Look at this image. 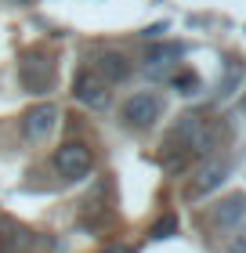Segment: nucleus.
<instances>
[{"label":"nucleus","instance_id":"9","mask_svg":"<svg viewBox=\"0 0 246 253\" xmlns=\"http://www.w3.org/2000/svg\"><path fill=\"white\" fill-rule=\"evenodd\" d=\"M214 221L221 228H232V224H243L246 221V195H232V199H225L217 206V213H214Z\"/></svg>","mask_w":246,"mask_h":253},{"label":"nucleus","instance_id":"7","mask_svg":"<svg viewBox=\"0 0 246 253\" xmlns=\"http://www.w3.org/2000/svg\"><path fill=\"white\" fill-rule=\"evenodd\" d=\"M22 84H26V90H33V94H44V90L51 87V62L44 58H26L22 62Z\"/></svg>","mask_w":246,"mask_h":253},{"label":"nucleus","instance_id":"11","mask_svg":"<svg viewBox=\"0 0 246 253\" xmlns=\"http://www.w3.org/2000/svg\"><path fill=\"white\" fill-rule=\"evenodd\" d=\"M174 87H181V90H185V94H192V90L199 87V80H196V76H189V73H185V76H174Z\"/></svg>","mask_w":246,"mask_h":253},{"label":"nucleus","instance_id":"6","mask_svg":"<svg viewBox=\"0 0 246 253\" xmlns=\"http://www.w3.org/2000/svg\"><path fill=\"white\" fill-rule=\"evenodd\" d=\"M54 120H58V109L54 105H37V109H29L26 116H22V134L33 137V141H40V137L51 134Z\"/></svg>","mask_w":246,"mask_h":253},{"label":"nucleus","instance_id":"14","mask_svg":"<svg viewBox=\"0 0 246 253\" xmlns=\"http://www.w3.org/2000/svg\"><path fill=\"white\" fill-rule=\"evenodd\" d=\"M105 253H131V250H127V246H123V250H105Z\"/></svg>","mask_w":246,"mask_h":253},{"label":"nucleus","instance_id":"15","mask_svg":"<svg viewBox=\"0 0 246 253\" xmlns=\"http://www.w3.org/2000/svg\"><path fill=\"white\" fill-rule=\"evenodd\" d=\"M15 4H33V0H15Z\"/></svg>","mask_w":246,"mask_h":253},{"label":"nucleus","instance_id":"4","mask_svg":"<svg viewBox=\"0 0 246 253\" xmlns=\"http://www.w3.org/2000/svg\"><path fill=\"white\" fill-rule=\"evenodd\" d=\"M228 177V159H221V156H210L203 159V167L196 170V177H192V185H189V195H210L214 188H221V181Z\"/></svg>","mask_w":246,"mask_h":253},{"label":"nucleus","instance_id":"13","mask_svg":"<svg viewBox=\"0 0 246 253\" xmlns=\"http://www.w3.org/2000/svg\"><path fill=\"white\" fill-rule=\"evenodd\" d=\"M228 253H246V239H236V243L228 246Z\"/></svg>","mask_w":246,"mask_h":253},{"label":"nucleus","instance_id":"2","mask_svg":"<svg viewBox=\"0 0 246 253\" xmlns=\"http://www.w3.org/2000/svg\"><path fill=\"white\" fill-rule=\"evenodd\" d=\"M91 167H95V156H91V148L80 145V141H65L54 152V170H58V177H65V181L87 177Z\"/></svg>","mask_w":246,"mask_h":253},{"label":"nucleus","instance_id":"10","mask_svg":"<svg viewBox=\"0 0 246 253\" xmlns=\"http://www.w3.org/2000/svg\"><path fill=\"white\" fill-rule=\"evenodd\" d=\"M22 235V232H18ZM18 235L15 232H0V253H15L18 250Z\"/></svg>","mask_w":246,"mask_h":253},{"label":"nucleus","instance_id":"3","mask_svg":"<svg viewBox=\"0 0 246 253\" xmlns=\"http://www.w3.org/2000/svg\"><path fill=\"white\" fill-rule=\"evenodd\" d=\"M73 94H76V101H84L87 109H105L109 105V84H105L95 69H80L76 73Z\"/></svg>","mask_w":246,"mask_h":253},{"label":"nucleus","instance_id":"12","mask_svg":"<svg viewBox=\"0 0 246 253\" xmlns=\"http://www.w3.org/2000/svg\"><path fill=\"white\" fill-rule=\"evenodd\" d=\"M174 224H178V221H174V217H163V221H159L156 228H152V235H156V239H167V235L174 232Z\"/></svg>","mask_w":246,"mask_h":253},{"label":"nucleus","instance_id":"8","mask_svg":"<svg viewBox=\"0 0 246 253\" xmlns=\"http://www.w3.org/2000/svg\"><path fill=\"white\" fill-rule=\"evenodd\" d=\"M95 73L105 80V84H120V80H127V73H131V62H127L123 54H116V51H105L95 62Z\"/></svg>","mask_w":246,"mask_h":253},{"label":"nucleus","instance_id":"1","mask_svg":"<svg viewBox=\"0 0 246 253\" xmlns=\"http://www.w3.org/2000/svg\"><path fill=\"white\" fill-rule=\"evenodd\" d=\"M174 141H178L189 156L210 159L214 148H217V126L206 116H199V112H185L178 120V126H174Z\"/></svg>","mask_w":246,"mask_h":253},{"label":"nucleus","instance_id":"5","mask_svg":"<svg viewBox=\"0 0 246 253\" xmlns=\"http://www.w3.org/2000/svg\"><path fill=\"white\" fill-rule=\"evenodd\" d=\"M156 116H159V98L156 94H134L123 105V120L131 126H152Z\"/></svg>","mask_w":246,"mask_h":253}]
</instances>
